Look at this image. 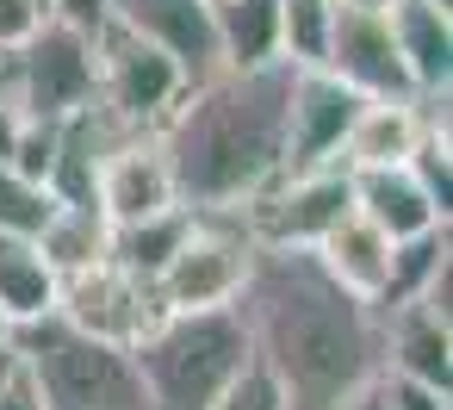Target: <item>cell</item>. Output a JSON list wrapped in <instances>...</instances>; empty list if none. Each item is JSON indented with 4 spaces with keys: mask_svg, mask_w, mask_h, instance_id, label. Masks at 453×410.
Instances as JSON below:
<instances>
[{
    "mask_svg": "<svg viewBox=\"0 0 453 410\" xmlns=\"http://www.w3.org/2000/svg\"><path fill=\"white\" fill-rule=\"evenodd\" d=\"M236 311L249 354L286 391V410H342L379 373V311L335 286L317 249L255 243Z\"/></svg>",
    "mask_w": 453,
    "mask_h": 410,
    "instance_id": "1",
    "label": "cell"
},
{
    "mask_svg": "<svg viewBox=\"0 0 453 410\" xmlns=\"http://www.w3.org/2000/svg\"><path fill=\"white\" fill-rule=\"evenodd\" d=\"M286 88L292 63L187 75L168 119L156 125L180 205H242L286 162Z\"/></svg>",
    "mask_w": 453,
    "mask_h": 410,
    "instance_id": "2",
    "label": "cell"
},
{
    "mask_svg": "<svg viewBox=\"0 0 453 410\" xmlns=\"http://www.w3.org/2000/svg\"><path fill=\"white\" fill-rule=\"evenodd\" d=\"M131 360L143 373L150 410H211L255 354L242 311L211 305V311H162L156 329L131 348Z\"/></svg>",
    "mask_w": 453,
    "mask_h": 410,
    "instance_id": "3",
    "label": "cell"
},
{
    "mask_svg": "<svg viewBox=\"0 0 453 410\" xmlns=\"http://www.w3.org/2000/svg\"><path fill=\"white\" fill-rule=\"evenodd\" d=\"M7 342L32 367L44 410H150V391H143V373H137L131 348L75 329L63 311L13 323Z\"/></svg>",
    "mask_w": 453,
    "mask_h": 410,
    "instance_id": "4",
    "label": "cell"
},
{
    "mask_svg": "<svg viewBox=\"0 0 453 410\" xmlns=\"http://www.w3.org/2000/svg\"><path fill=\"white\" fill-rule=\"evenodd\" d=\"M255 261V236L242 224L236 205H193L187 236L174 243V255L162 261L156 305L162 311H211V305H236L242 280Z\"/></svg>",
    "mask_w": 453,
    "mask_h": 410,
    "instance_id": "5",
    "label": "cell"
},
{
    "mask_svg": "<svg viewBox=\"0 0 453 410\" xmlns=\"http://www.w3.org/2000/svg\"><path fill=\"white\" fill-rule=\"evenodd\" d=\"M242 224L255 243H280V249H317L323 230H335L354 212V174L348 162H317V168H280L273 181H261L242 205Z\"/></svg>",
    "mask_w": 453,
    "mask_h": 410,
    "instance_id": "6",
    "label": "cell"
},
{
    "mask_svg": "<svg viewBox=\"0 0 453 410\" xmlns=\"http://www.w3.org/2000/svg\"><path fill=\"white\" fill-rule=\"evenodd\" d=\"M0 63H7L19 100L32 119H69L81 106L100 100V69H94V38L69 32L63 19L44 13V26L13 44V50H0Z\"/></svg>",
    "mask_w": 453,
    "mask_h": 410,
    "instance_id": "7",
    "label": "cell"
},
{
    "mask_svg": "<svg viewBox=\"0 0 453 410\" xmlns=\"http://www.w3.org/2000/svg\"><path fill=\"white\" fill-rule=\"evenodd\" d=\"M94 69H100V106L137 131H156L168 119L174 94L187 88V69L162 44H150L143 32H131L119 19H106L94 32Z\"/></svg>",
    "mask_w": 453,
    "mask_h": 410,
    "instance_id": "8",
    "label": "cell"
},
{
    "mask_svg": "<svg viewBox=\"0 0 453 410\" xmlns=\"http://www.w3.org/2000/svg\"><path fill=\"white\" fill-rule=\"evenodd\" d=\"M57 311H63L75 329H88V336H100V342H119V348H137V342L156 329V317H162L156 286L137 280V274H125L112 255H106V261H88V267H75V274H63V280H57Z\"/></svg>",
    "mask_w": 453,
    "mask_h": 410,
    "instance_id": "9",
    "label": "cell"
},
{
    "mask_svg": "<svg viewBox=\"0 0 453 410\" xmlns=\"http://www.w3.org/2000/svg\"><path fill=\"white\" fill-rule=\"evenodd\" d=\"M360 94L323 69V63H292V88H286V162L280 168H317V162H342V137L354 125Z\"/></svg>",
    "mask_w": 453,
    "mask_h": 410,
    "instance_id": "10",
    "label": "cell"
},
{
    "mask_svg": "<svg viewBox=\"0 0 453 410\" xmlns=\"http://www.w3.org/2000/svg\"><path fill=\"white\" fill-rule=\"evenodd\" d=\"M94 199H100L106 224H137V218H156V212L180 205L174 174H168V156H162V137L156 131H131L125 143H112L100 156Z\"/></svg>",
    "mask_w": 453,
    "mask_h": 410,
    "instance_id": "11",
    "label": "cell"
},
{
    "mask_svg": "<svg viewBox=\"0 0 453 410\" xmlns=\"http://www.w3.org/2000/svg\"><path fill=\"white\" fill-rule=\"evenodd\" d=\"M323 69H335L360 100H379V94H416L410 75H403V57H397V44H391L385 13H366V7H335V13H329Z\"/></svg>",
    "mask_w": 453,
    "mask_h": 410,
    "instance_id": "12",
    "label": "cell"
},
{
    "mask_svg": "<svg viewBox=\"0 0 453 410\" xmlns=\"http://www.w3.org/2000/svg\"><path fill=\"white\" fill-rule=\"evenodd\" d=\"M379 367H397L422 385H453V323L428 311L422 298H403L379 311Z\"/></svg>",
    "mask_w": 453,
    "mask_h": 410,
    "instance_id": "13",
    "label": "cell"
},
{
    "mask_svg": "<svg viewBox=\"0 0 453 410\" xmlns=\"http://www.w3.org/2000/svg\"><path fill=\"white\" fill-rule=\"evenodd\" d=\"M112 19L143 32L150 44H162L187 75H205L218 63V38H211V7L205 0H112Z\"/></svg>",
    "mask_w": 453,
    "mask_h": 410,
    "instance_id": "14",
    "label": "cell"
},
{
    "mask_svg": "<svg viewBox=\"0 0 453 410\" xmlns=\"http://www.w3.org/2000/svg\"><path fill=\"white\" fill-rule=\"evenodd\" d=\"M354 174V212L366 224H379L391 243L403 236H422V230H441L447 212L428 199V187L410 174V162H385V168H348Z\"/></svg>",
    "mask_w": 453,
    "mask_h": 410,
    "instance_id": "15",
    "label": "cell"
},
{
    "mask_svg": "<svg viewBox=\"0 0 453 410\" xmlns=\"http://www.w3.org/2000/svg\"><path fill=\"white\" fill-rule=\"evenodd\" d=\"M391 44L403 57V75L416 94L453 88V7H434V0H391L385 7Z\"/></svg>",
    "mask_w": 453,
    "mask_h": 410,
    "instance_id": "16",
    "label": "cell"
},
{
    "mask_svg": "<svg viewBox=\"0 0 453 410\" xmlns=\"http://www.w3.org/2000/svg\"><path fill=\"white\" fill-rule=\"evenodd\" d=\"M416 143H422L416 94H379V100L354 106V125L342 137V162L348 168H385V162H410Z\"/></svg>",
    "mask_w": 453,
    "mask_h": 410,
    "instance_id": "17",
    "label": "cell"
},
{
    "mask_svg": "<svg viewBox=\"0 0 453 410\" xmlns=\"http://www.w3.org/2000/svg\"><path fill=\"white\" fill-rule=\"evenodd\" d=\"M317 261L329 267L335 286H348L354 298L379 305V292H385V280H391V236H385L379 224H366L360 212H348L335 230H323Z\"/></svg>",
    "mask_w": 453,
    "mask_h": 410,
    "instance_id": "18",
    "label": "cell"
},
{
    "mask_svg": "<svg viewBox=\"0 0 453 410\" xmlns=\"http://www.w3.org/2000/svg\"><path fill=\"white\" fill-rule=\"evenodd\" d=\"M57 280L63 274L50 267L32 230H0V317H7V329L57 311Z\"/></svg>",
    "mask_w": 453,
    "mask_h": 410,
    "instance_id": "19",
    "label": "cell"
},
{
    "mask_svg": "<svg viewBox=\"0 0 453 410\" xmlns=\"http://www.w3.org/2000/svg\"><path fill=\"white\" fill-rule=\"evenodd\" d=\"M211 38H218V63H230V69L286 63L280 57V0H218Z\"/></svg>",
    "mask_w": 453,
    "mask_h": 410,
    "instance_id": "20",
    "label": "cell"
},
{
    "mask_svg": "<svg viewBox=\"0 0 453 410\" xmlns=\"http://www.w3.org/2000/svg\"><path fill=\"white\" fill-rule=\"evenodd\" d=\"M106 243H112V224L100 205H50V218L38 224V249L50 255L57 274H75L88 261H106Z\"/></svg>",
    "mask_w": 453,
    "mask_h": 410,
    "instance_id": "21",
    "label": "cell"
},
{
    "mask_svg": "<svg viewBox=\"0 0 453 410\" xmlns=\"http://www.w3.org/2000/svg\"><path fill=\"white\" fill-rule=\"evenodd\" d=\"M187 218H193V205H168V212H156V218L112 224V243H106V255H112L125 274H137V280H156V274H162V261L174 255V243L187 236Z\"/></svg>",
    "mask_w": 453,
    "mask_h": 410,
    "instance_id": "22",
    "label": "cell"
},
{
    "mask_svg": "<svg viewBox=\"0 0 453 410\" xmlns=\"http://www.w3.org/2000/svg\"><path fill=\"white\" fill-rule=\"evenodd\" d=\"M329 0H280V57L286 63H323L329 44Z\"/></svg>",
    "mask_w": 453,
    "mask_h": 410,
    "instance_id": "23",
    "label": "cell"
},
{
    "mask_svg": "<svg viewBox=\"0 0 453 410\" xmlns=\"http://www.w3.org/2000/svg\"><path fill=\"white\" fill-rule=\"evenodd\" d=\"M50 193L44 187H32L26 174H13L7 162H0V230H32L38 236V224L50 218Z\"/></svg>",
    "mask_w": 453,
    "mask_h": 410,
    "instance_id": "24",
    "label": "cell"
},
{
    "mask_svg": "<svg viewBox=\"0 0 453 410\" xmlns=\"http://www.w3.org/2000/svg\"><path fill=\"white\" fill-rule=\"evenodd\" d=\"M366 391H372L385 410H447V391H441V385H422V379H410V373H397V367H379V373L366 379Z\"/></svg>",
    "mask_w": 453,
    "mask_h": 410,
    "instance_id": "25",
    "label": "cell"
},
{
    "mask_svg": "<svg viewBox=\"0 0 453 410\" xmlns=\"http://www.w3.org/2000/svg\"><path fill=\"white\" fill-rule=\"evenodd\" d=\"M211 410H286V391L267 379V367H255V360H249V367L224 385V398H218Z\"/></svg>",
    "mask_w": 453,
    "mask_h": 410,
    "instance_id": "26",
    "label": "cell"
},
{
    "mask_svg": "<svg viewBox=\"0 0 453 410\" xmlns=\"http://www.w3.org/2000/svg\"><path fill=\"white\" fill-rule=\"evenodd\" d=\"M50 19H63L69 32H81V38H94L106 19H112V0H50L44 7Z\"/></svg>",
    "mask_w": 453,
    "mask_h": 410,
    "instance_id": "27",
    "label": "cell"
},
{
    "mask_svg": "<svg viewBox=\"0 0 453 410\" xmlns=\"http://www.w3.org/2000/svg\"><path fill=\"white\" fill-rule=\"evenodd\" d=\"M0 410H44L38 379H32V367H26L19 354L7 360V373H0Z\"/></svg>",
    "mask_w": 453,
    "mask_h": 410,
    "instance_id": "28",
    "label": "cell"
},
{
    "mask_svg": "<svg viewBox=\"0 0 453 410\" xmlns=\"http://www.w3.org/2000/svg\"><path fill=\"white\" fill-rule=\"evenodd\" d=\"M342 410H385V404H379V398H372V391H366V385H360V391H354V398H348V404H342Z\"/></svg>",
    "mask_w": 453,
    "mask_h": 410,
    "instance_id": "29",
    "label": "cell"
},
{
    "mask_svg": "<svg viewBox=\"0 0 453 410\" xmlns=\"http://www.w3.org/2000/svg\"><path fill=\"white\" fill-rule=\"evenodd\" d=\"M329 7H366V13H385L391 0H329Z\"/></svg>",
    "mask_w": 453,
    "mask_h": 410,
    "instance_id": "30",
    "label": "cell"
},
{
    "mask_svg": "<svg viewBox=\"0 0 453 410\" xmlns=\"http://www.w3.org/2000/svg\"><path fill=\"white\" fill-rule=\"evenodd\" d=\"M7 360H13V342H0V373H7Z\"/></svg>",
    "mask_w": 453,
    "mask_h": 410,
    "instance_id": "31",
    "label": "cell"
},
{
    "mask_svg": "<svg viewBox=\"0 0 453 410\" xmlns=\"http://www.w3.org/2000/svg\"><path fill=\"white\" fill-rule=\"evenodd\" d=\"M0 342H7V317H0Z\"/></svg>",
    "mask_w": 453,
    "mask_h": 410,
    "instance_id": "32",
    "label": "cell"
},
{
    "mask_svg": "<svg viewBox=\"0 0 453 410\" xmlns=\"http://www.w3.org/2000/svg\"><path fill=\"white\" fill-rule=\"evenodd\" d=\"M205 7H218V0H205Z\"/></svg>",
    "mask_w": 453,
    "mask_h": 410,
    "instance_id": "33",
    "label": "cell"
},
{
    "mask_svg": "<svg viewBox=\"0 0 453 410\" xmlns=\"http://www.w3.org/2000/svg\"><path fill=\"white\" fill-rule=\"evenodd\" d=\"M44 7H50V0H44Z\"/></svg>",
    "mask_w": 453,
    "mask_h": 410,
    "instance_id": "34",
    "label": "cell"
}]
</instances>
